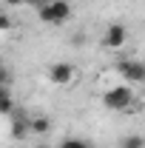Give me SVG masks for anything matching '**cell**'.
<instances>
[{"label":"cell","instance_id":"6da1fadb","mask_svg":"<svg viewBox=\"0 0 145 148\" xmlns=\"http://www.w3.org/2000/svg\"><path fill=\"white\" fill-rule=\"evenodd\" d=\"M37 17H40V23H49V26H63L71 17V3L68 0H49L43 9H37Z\"/></svg>","mask_w":145,"mask_h":148},{"label":"cell","instance_id":"7a4b0ae2","mask_svg":"<svg viewBox=\"0 0 145 148\" xmlns=\"http://www.w3.org/2000/svg\"><path fill=\"white\" fill-rule=\"evenodd\" d=\"M131 100H134V91L128 86H114V88H108V91L103 94V103L111 111H125L131 106Z\"/></svg>","mask_w":145,"mask_h":148},{"label":"cell","instance_id":"3957f363","mask_svg":"<svg viewBox=\"0 0 145 148\" xmlns=\"http://www.w3.org/2000/svg\"><path fill=\"white\" fill-rule=\"evenodd\" d=\"M117 71L122 74L128 83H145V63H140V60H120Z\"/></svg>","mask_w":145,"mask_h":148},{"label":"cell","instance_id":"277c9868","mask_svg":"<svg viewBox=\"0 0 145 148\" xmlns=\"http://www.w3.org/2000/svg\"><path fill=\"white\" fill-rule=\"evenodd\" d=\"M103 43H105V49H122V46L128 43V29L122 26V23H111L108 29H105Z\"/></svg>","mask_w":145,"mask_h":148},{"label":"cell","instance_id":"5b68a950","mask_svg":"<svg viewBox=\"0 0 145 148\" xmlns=\"http://www.w3.org/2000/svg\"><path fill=\"white\" fill-rule=\"evenodd\" d=\"M74 77H77V71H74L71 63H54L49 69V80L54 86H68V83H74Z\"/></svg>","mask_w":145,"mask_h":148},{"label":"cell","instance_id":"8992f818","mask_svg":"<svg viewBox=\"0 0 145 148\" xmlns=\"http://www.w3.org/2000/svg\"><path fill=\"white\" fill-rule=\"evenodd\" d=\"M29 134H31V125H29V120H26V117H20V114H14V120H12V137L20 143V140H26Z\"/></svg>","mask_w":145,"mask_h":148},{"label":"cell","instance_id":"52a82bcc","mask_svg":"<svg viewBox=\"0 0 145 148\" xmlns=\"http://www.w3.org/2000/svg\"><path fill=\"white\" fill-rule=\"evenodd\" d=\"M0 114H14V97H12V88L9 86H0Z\"/></svg>","mask_w":145,"mask_h":148},{"label":"cell","instance_id":"ba28073f","mask_svg":"<svg viewBox=\"0 0 145 148\" xmlns=\"http://www.w3.org/2000/svg\"><path fill=\"white\" fill-rule=\"evenodd\" d=\"M29 125H31V134H37V137L49 134V128H51L49 117H31V120H29Z\"/></svg>","mask_w":145,"mask_h":148},{"label":"cell","instance_id":"9c48e42d","mask_svg":"<svg viewBox=\"0 0 145 148\" xmlns=\"http://www.w3.org/2000/svg\"><path fill=\"white\" fill-rule=\"evenodd\" d=\"M120 148H145V137H140V134H128V137L120 140Z\"/></svg>","mask_w":145,"mask_h":148},{"label":"cell","instance_id":"30bf717a","mask_svg":"<svg viewBox=\"0 0 145 148\" xmlns=\"http://www.w3.org/2000/svg\"><path fill=\"white\" fill-rule=\"evenodd\" d=\"M60 148H94V145H91L88 140H80V137H66L60 143Z\"/></svg>","mask_w":145,"mask_h":148},{"label":"cell","instance_id":"8fae6325","mask_svg":"<svg viewBox=\"0 0 145 148\" xmlns=\"http://www.w3.org/2000/svg\"><path fill=\"white\" fill-rule=\"evenodd\" d=\"M9 83H12V74H9V69L0 66V86H9Z\"/></svg>","mask_w":145,"mask_h":148},{"label":"cell","instance_id":"7c38bea8","mask_svg":"<svg viewBox=\"0 0 145 148\" xmlns=\"http://www.w3.org/2000/svg\"><path fill=\"white\" fill-rule=\"evenodd\" d=\"M9 29H12V20H9L3 12H0V32H9Z\"/></svg>","mask_w":145,"mask_h":148},{"label":"cell","instance_id":"4fadbf2b","mask_svg":"<svg viewBox=\"0 0 145 148\" xmlns=\"http://www.w3.org/2000/svg\"><path fill=\"white\" fill-rule=\"evenodd\" d=\"M71 43H74V46H80V43H85V34H83V32H77V34L71 37Z\"/></svg>","mask_w":145,"mask_h":148},{"label":"cell","instance_id":"5bb4252c","mask_svg":"<svg viewBox=\"0 0 145 148\" xmlns=\"http://www.w3.org/2000/svg\"><path fill=\"white\" fill-rule=\"evenodd\" d=\"M26 3H31V6H37V9H43V6H46L49 0H26Z\"/></svg>","mask_w":145,"mask_h":148},{"label":"cell","instance_id":"9a60e30c","mask_svg":"<svg viewBox=\"0 0 145 148\" xmlns=\"http://www.w3.org/2000/svg\"><path fill=\"white\" fill-rule=\"evenodd\" d=\"M3 3H6V6H23L26 0H3Z\"/></svg>","mask_w":145,"mask_h":148}]
</instances>
